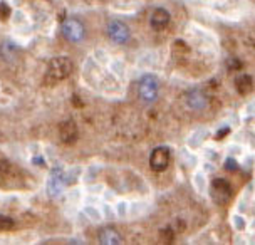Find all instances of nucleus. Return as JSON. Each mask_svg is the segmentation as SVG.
Listing matches in <instances>:
<instances>
[{
  "label": "nucleus",
  "instance_id": "dca6fc26",
  "mask_svg": "<svg viewBox=\"0 0 255 245\" xmlns=\"http://www.w3.org/2000/svg\"><path fill=\"white\" fill-rule=\"evenodd\" d=\"M225 170H229V171H237V170H239V165H237V161L234 160V158H227Z\"/></svg>",
  "mask_w": 255,
  "mask_h": 245
},
{
  "label": "nucleus",
  "instance_id": "39448f33",
  "mask_svg": "<svg viewBox=\"0 0 255 245\" xmlns=\"http://www.w3.org/2000/svg\"><path fill=\"white\" fill-rule=\"evenodd\" d=\"M168 165H170V149L166 146L154 148L151 156H149V166H151V170L163 171L166 170Z\"/></svg>",
  "mask_w": 255,
  "mask_h": 245
},
{
  "label": "nucleus",
  "instance_id": "6e6552de",
  "mask_svg": "<svg viewBox=\"0 0 255 245\" xmlns=\"http://www.w3.org/2000/svg\"><path fill=\"white\" fill-rule=\"evenodd\" d=\"M149 24H151L153 30L161 32V30H165L168 24H170V13H168L165 8H156V10L153 12L151 19H149Z\"/></svg>",
  "mask_w": 255,
  "mask_h": 245
},
{
  "label": "nucleus",
  "instance_id": "9b49d317",
  "mask_svg": "<svg viewBox=\"0 0 255 245\" xmlns=\"http://www.w3.org/2000/svg\"><path fill=\"white\" fill-rule=\"evenodd\" d=\"M235 88H237V91H239L240 94H249L250 91L254 89L252 76H249V74L239 76V78L235 79Z\"/></svg>",
  "mask_w": 255,
  "mask_h": 245
},
{
  "label": "nucleus",
  "instance_id": "f257e3e1",
  "mask_svg": "<svg viewBox=\"0 0 255 245\" xmlns=\"http://www.w3.org/2000/svg\"><path fill=\"white\" fill-rule=\"evenodd\" d=\"M72 72V62L67 57H56L49 62L47 72H45V79L49 84H56L59 81L69 78Z\"/></svg>",
  "mask_w": 255,
  "mask_h": 245
},
{
  "label": "nucleus",
  "instance_id": "0eeeda50",
  "mask_svg": "<svg viewBox=\"0 0 255 245\" xmlns=\"http://www.w3.org/2000/svg\"><path fill=\"white\" fill-rule=\"evenodd\" d=\"M59 136H61V141L66 144L76 143L77 139V126L74 121H64L59 124Z\"/></svg>",
  "mask_w": 255,
  "mask_h": 245
},
{
  "label": "nucleus",
  "instance_id": "f3484780",
  "mask_svg": "<svg viewBox=\"0 0 255 245\" xmlns=\"http://www.w3.org/2000/svg\"><path fill=\"white\" fill-rule=\"evenodd\" d=\"M229 133H230V128H222L220 133H217V134H215V138H217V139H222L223 136H227Z\"/></svg>",
  "mask_w": 255,
  "mask_h": 245
},
{
  "label": "nucleus",
  "instance_id": "f8f14e48",
  "mask_svg": "<svg viewBox=\"0 0 255 245\" xmlns=\"http://www.w3.org/2000/svg\"><path fill=\"white\" fill-rule=\"evenodd\" d=\"M62 188V171L56 168L51 175V187H49V192L51 193H59Z\"/></svg>",
  "mask_w": 255,
  "mask_h": 245
},
{
  "label": "nucleus",
  "instance_id": "20e7f679",
  "mask_svg": "<svg viewBox=\"0 0 255 245\" xmlns=\"http://www.w3.org/2000/svg\"><path fill=\"white\" fill-rule=\"evenodd\" d=\"M62 34L64 37L71 42H81L86 35V29L83 25V22L76 20V19H69L62 24Z\"/></svg>",
  "mask_w": 255,
  "mask_h": 245
},
{
  "label": "nucleus",
  "instance_id": "ddd939ff",
  "mask_svg": "<svg viewBox=\"0 0 255 245\" xmlns=\"http://www.w3.org/2000/svg\"><path fill=\"white\" fill-rule=\"evenodd\" d=\"M159 237H161L163 242H173V239H175V232H173L171 227H168V229H163L161 232H159Z\"/></svg>",
  "mask_w": 255,
  "mask_h": 245
},
{
  "label": "nucleus",
  "instance_id": "1a4fd4ad",
  "mask_svg": "<svg viewBox=\"0 0 255 245\" xmlns=\"http://www.w3.org/2000/svg\"><path fill=\"white\" fill-rule=\"evenodd\" d=\"M186 104L191 108V110H203L207 106V98L200 89H193L186 94Z\"/></svg>",
  "mask_w": 255,
  "mask_h": 245
},
{
  "label": "nucleus",
  "instance_id": "7ed1b4c3",
  "mask_svg": "<svg viewBox=\"0 0 255 245\" xmlns=\"http://www.w3.org/2000/svg\"><path fill=\"white\" fill-rule=\"evenodd\" d=\"M158 89L159 83L156 79V76L146 74L139 83V98L143 103H153L158 98Z\"/></svg>",
  "mask_w": 255,
  "mask_h": 245
},
{
  "label": "nucleus",
  "instance_id": "9d476101",
  "mask_svg": "<svg viewBox=\"0 0 255 245\" xmlns=\"http://www.w3.org/2000/svg\"><path fill=\"white\" fill-rule=\"evenodd\" d=\"M99 242L104 244V245H118V244L123 242V239H121V234L118 232V230L108 227V229H103L101 232H99Z\"/></svg>",
  "mask_w": 255,
  "mask_h": 245
},
{
  "label": "nucleus",
  "instance_id": "4468645a",
  "mask_svg": "<svg viewBox=\"0 0 255 245\" xmlns=\"http://www.w3.org/2000/svg\"><path fill=\"white\" fill-rule=\"evenodd\" d=\"M10 7L7 5L5 2H0V20H8V17H10Z\"/></svg>",
  "mask_w": 255,
  "mask_h": 245
},
{
  "label": "nucleus",
  "instance_id": "a211bd4d",
  "mask_svg": "<svg viewBox=\"0 0 255 245\" xmlns=\"http://www.w3.org/2000/svg\"><path fill=\"white\" fill-rule=\"evenodd\" d=\"M234 62V64H230V69H240V67H242V62L240 61H232Z\"/></svg>",
  "mask_w": 255,
  "mask_h": 245
},
{
  "label": "nucleus",
  "instance_id": "423d86ee",
  "mask_svg": "<svg viewBox=\"0 0 255 245\" xmlns=\"http://www.w3.org/2000/svg\"><path fill=\"white\" fill-rule=\"evenodd\" d=\"M108 35L109 39L113 40V42L116 44H125L129 40V29H128L126 24H123V22H109L108 25Z\"/></svg>",
  "mask_w": 255,
  "mask_h": 245
},
{
  "label": "nucleus",
  "instance_id": "f03ea898",
  "mask_svg": "<svg viewBox=\"0 0 255 245\" xmlns=\"http://www.w3.org/2000/svg\"><path fill=\"white\" fill-rule=\"evenodd\" d=\"M212 200L217 205H227L232 200V188L230 183L223 178H217L212 181V188H210Z\"/></svg>",
  "mask_w": 255,
  "mask_h": 245
},
{
  "label": "nucleus",
  "instance_id": "2eb2a0df",
  "mask_svg": "<svg viewBox=\"0 0 255 245\" xmlns=\"http://www.w3.org/2000/svg\"><path fill=\"white\" fill-rule=\"evenodd\" d=\"M13 227V220L8 219V217H3L0 215V232H3V230H8Z\"/></svg>",
  "mask_w": 255,
  "mask_h": 245
}]
</instances>
